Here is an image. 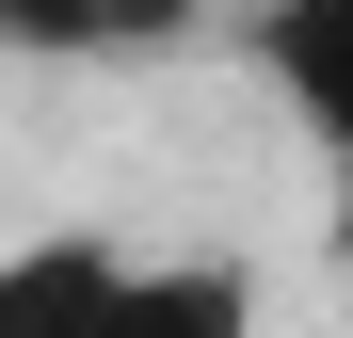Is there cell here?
<instances>
[{"label": "cell", "mask_w": 353, "mask_h": 338, "mask_svg": "<svg viewBox=\"0 0 353 338\" xmlns=\"http://www.w3.org/2000/svg\"><path fill=\"white\" fill-rule=\"evenodd\" d=\"M209 0H97V65H145V48H193Z\"/></svg>", "instance_id": "5b68a950"}, {"label": "cell", "mask_w": 353, "mask_h": 338, "mask_svg": "<svg viewBox=\"0 0 353 338\" xmlns=\"http://www.w3.org/2000/svg\"><path fill=\"white\" fill-rule=\"evenodd\" d=\"M0 48L17 65H97V0H0Z\"/></svg>", "instance_id": "277c9868"}, {"label": "cell", "mask_w": 353, "mask_h": 338, "mask_svg": "<svg viewBox=\"0 0 353 338\" xmlns=\"http://www.w3.org/2000/svg\"><path fill=\"white\" fill-rule=\"evenodd\" d=\"M241 48H257V81L289 97V129L337 161V194H353V0H257Z\"/></svg>", "instance_id": "6da1fadb"}, {"label": "cell", "mask_w": 353, "mask_h": 338, "mask_svg": "<svg viewBox=\"0 0 353 338\" xmlns=\"http://www.w3.org/2000/svg\"><path fill=\"white\" fill-rule=\"evenodd\" d=\"M97 338H257V258H225V242H193V258H129Z\"/></svg>", "instance_id": "3957f363"}, {"label": "cell", "mask_w": 353, "mask_h": 338, "mask_svg": "<svg viewBox=\"0 0 353 338\" xmlns=\"http://www.w3.org/2000/svg\"><path fill=\"white\" fill-rule=\"evenodd\" d=\"M112 274H129V242H97V225L0 242V338H97L112 322Z\"/></svg>", "instance_id": "7a4b0ae2"}]
</instances>
